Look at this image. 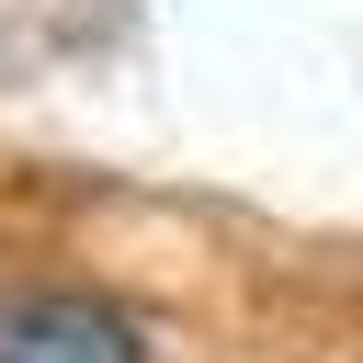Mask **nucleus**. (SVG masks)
Segmentation results:
<instances>
[{"mask_svg":"<svg viewBox=\"0 0 363 363\" xmlns=\"http://www.w3.org/2000/svg\"><path fill=\"white\" fill-rule=\"evenodd\" d=\"M0 363H147V329L91 284H0Z\"/></svg>","mask_w":363,"mask_h":363,"instance_id":"f257e3e1","label":"nucleus"}]
</instances>
